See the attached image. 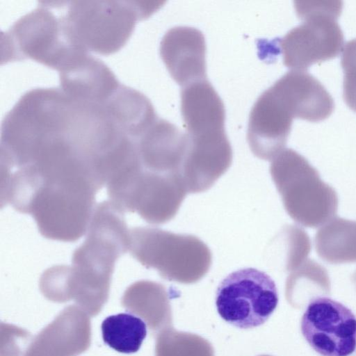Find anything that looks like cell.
I'll use <instances>...</instances> for the list:
<instances>
[{
    "mask_svg": "<svg viewBox=\"0 0 356 356\" xmlns=\"http://www.w3.org/2000/svg\"><path fill=\"white\" fill-rule=\"evenodd\" d=\"M187 136L181 177L188 193H200L211 188L229 169L232 148L225 131L207 136Z\"/></svg>",
    "mask_w": 356,
    "mask_h": 356,
    "instance_id": "cell-10",
    "label": "cell"
},
{
    "mask_svg": "<svg viewBox=\"0 0 356 356\" xmlns=\"http://www.w3.org/2000/svg\"><path fill=\"white\" fill-rule=\"evenodd\" d=\"M124 213L110 200L97 204L86 238L66 268L69 300L91 316L97 315L106 302L115 262L129 251V229Z\"/></svg>",
    "mask_w": 356,
    "mask_h": 356,
    "instance_id": "cell-1",
    "label": "cell"
},
{
    "mask_svg": "<svg viewBox=\"0 0 356 356\" xmlns=\"http://www.w3.org/2000/svg\"><path fill=\"white\" fill-rule=\"evenodd\" d=\"M181 113L188 136H204L225 131L224 103L207 79L182 86Z\"/></svg>",
    "mask_w": 356,
    "mask_h": 356,
    "instance_id": "cell-16",
    "label": "cell"
},
{
    "mask_svg": "<svg viewBox=\"0 0 356 356\" xmlns=\"http://www.w3.org/2000/svg\"><path fill=\"white\" fill-rule=\"evenodd\" d=\"M129 252L143 266L155 269L163 279L181 284L198 282L212 264L209 248L196 236L156 227L131 228Z\"/></svg>",
    "mask_w": 356,
    "mask_h": 356,
    "instance_id": "cell-4",
    "label": "cell"
},
{
    "mask_svg": "<svg viewBox=\"0 0 356 356\" xmlns=\"http://www.w3.org/2000/svg\"><path fill=\"white\" fill-rule=\"evenodd\" d=\"M121 302L127 311L143 318L149 329L156 330L159 312L165 308L168 300L163 285L149 280H140L127 289Z\"/></svg>",
    "mask_w": 356,
    "mask_h": 356,
    "instance_id": "cell-18",
    "label": "cell"
},
{
    "mask_svg": "<svg viewBox=\"0 0 356 356\" xmlns=\"http://www.w3.org/2000/svg\"><path fill=\"white\" fill-rule=\"evenodd\" d=\"M163 2L143 1H58L72 41L84 51L108 55L122 47L137 21L156 10Z\"/></svg>",
    "mask_w": 356,
    "mask_h": 356,
    "instance_id": "cell-2",
    "label": "cell"
},
{
    "mask_svg": "<svg viewBox=\"0 0 356 356\" xmlns=\"http://www.w3.org/2000/svg\"><path fill=\"white\" fill-rule=\"evenodd\" d=\"M104 341L119 353H133L140 348L147 335L145 323L129 314H118L102 322Z\"/></svg>",
    "mask_w": 356,
    "mask_h": 356,
    "instance_id": "cell-19",
    "label": "cell"
},
{
    "mask_svg": "<svg viewBox=\"0 0 356 356\" xmlns=\"http://www.w3.org/2000/svg\"><path fill=\"white\" fill-rule=\"evenodd\" d=\"M300 330L309 345L322 356H350L356 350V316L330 298L317 297L309 302Z\"/></svg>",
    "mask_w": 356,
    "mask_h": 356,
    "instance_id": "cell-9",
    "label": "cell"
},
{
    "mask_svg": "<svg viewBox=\"0 0 356 356\" xmlns=\"http://www.w3.org/2000/svg\"><path fill=\"white\" fill-rule=\"evenodd\" d=\"M302 20L280 40L284 63L292 70L305 71L318 62L336 57L343 48V34L337 22L342 8L339 1H295Z\"/></svg>",
    "mask_w": 356,
    "mask_h": 356,
    "instance_id": "cell-6",
    "label": "cell"
},
{
    "mask_svg": "<svg viewBox=\"0 0 356 356\" xmlns=\"http://www.w3.org/2000/svg\"><path fill=\"white\" fill-rule=\"evenodd\" d=\"M293 118L270 88L254 104L249 115L247 140L253 154L272 160L284 149Z\"/></svg>",
    "mask_w": 356,
    "mask_h": 356,
    "instance_id": "cell-11",
    "label": "cell"
},
{
    "mask_svg": "<svg viewBox=\"0 0 356 356\" xmlns=\"http://www.w3.org/2000/svg\"><path fill=\"white\" fill-rule=\"evenodd\" d=\"M278 301L273 280L253 268L239 269L228 275L219 284L216 296L220 317L241 329L254 328L266 322Z\"/></svg>",
    "mask_w": 356,
    "mask_h": 356,
    "instance_id": "cell-8",
    "label": "cell"
},
{
    "mask_svg": "<svg viewBox=\"0 0 356 356\" xmlns=\"http://www.w3.org/2000/svg\"><path fill=\"white\" fill-rule=\"evenodd\" d=\"M353 282H354L355 285L356 286V272L353 274L352 277Z\"/></svg>",
    "mask_w": 356,
    "mask_h": 356,
    "instance_id": "cell-22",
    "label": "cell"
},
{
    "mask_svg": "<svg viewBox=\"0 0 356 356\" xmlns=\"http://www.w3.org/2000/svg\"><path fill=\"white\" fill-rule=\"evenodd\" d=\"M187 145L186 132L172 122L158 118L138 142L142 168L156 173L176 174L181 177Z\"/></svg>",
    "mask_w": 356,
    "mask_h": 356,
    "instance_id": "cell-15",
    "label": "cell"
},
{
    "mask_svg": "<svg viewBox=\"0 0 356 356\" xmlns=\"http://www.w3.org/2000/svg\"><path fill=\"white\" fill-rule=\"evenodd\" d=\"M318 254L332 264L356 261V222L332 218L315 237Z\"/></svg>",
    "mask_w": 356,
    "mask_h": 356,
    "instance_id": "cell-17",
    "label": "cell"
},
{
    "mask_svg": "<svg viewBox=\"0 0 356 356\" xmlns=\"http://www.w3.org/2000/svg\"><path fill=\"white\" fill-rule=\"evenodd\" d=\"M1 63L32 59L58 72L86 52L68 35L55 1H39L1 34Z\"/></svg>",
    "mask_w": 356,
    "mask_h": 356,
    "instance_id": "cell-3",
    "label": "cell"
},
{
    "mask_svg": "<svg viewBox=\"0 0 356 356\" xmlns=\"http://www.w3.org/2000/svg\"><path fill=\"white\" fill-rule=\"evenodd\" d=\"M107 192L109 200L122 212L136 213L152 225L172 220L188 194L178 175L143 168L123 174L107 186Z\"/></svg>",
    "mask_w": 356,
    "mask_h": 356,
    "instance_id": "cell-7",
    "label": "cell"
},
{
    "mask_svg": "<svg viewBox=\"0 0 356 356\" xmlns=\"http://www.w3.org/2000/svg\"><path fill=\"white\" fill-rule=\"evenodd\" d=\"M341 64L343 70V99L356 112V38L348 41L342 50Z\"/></svg>",
    "mask_w": 356,
    "mask_h": 356,
    "instance_id": "cell-20",
    "label": "cell"
},
{
    "mask_svg": "<svg viewBox=\"0 0 356 356\" xmlns=\"http://www.w3.org/2000/svg\"><path fill=\"white\" fill-rule=\"evenodd\" d=\"M270 88L293 118L322 121L334 108V100L325 88L306 71L288 72Z\"/></svg>",
    "mask_w": 356,
    "mask_h": 356,
    "instance_id": "cell-14",
    "label": "cell"
},
{
    "mask_svg": "<svg viewBox=\"0 0 356 356\" xmlns=\"http://www.w3.org/2000/svg\"><path fill=\"white\" fill-rule=\"evenodd\" d=\"M160 55L171 76L181 86L207 79L206 42L199 29L171 28L161 41Z\"/></svg>",
    "mask_w": 356,
    "mask_h": 356,
    "instance_id": "cell-13",
    "label": "cell"
},
{
    "mask_svg": "<svg viewBox=\"0 0 356 356\" xmlns=\"http://www.w3.org/2000/svg\"><path fill=\"white\" fill-rule=\"evenodd\" d=\"M30 337V334L23 329L1 323V356H24Z\"/></svg>",
    "mask_w": 356,
    "mask_h": 356,
    "instance_id": "cell-21",
    "label": "cell"
},
{
    "mask_svg": "<svg viewBox=\"0 0 356 356\" xmlns=\"http://www.w3.org/2000/svg\"><path fill=\"white\" fill-rule=\"evenodd\" d=\"M90 341L88 315L70 305L31 339L24 356H77L89 348Z\"/></svg>",
    "mask_w": 356,
    "mask_h": 356,
    "instance_id": "cell-12",
    "label": "cell"
},
{
    "mask_svg": "<svg viewBox=\"0 0 356 356\" xmlns=\"http://www.w3.org/2000/svg\"><path fill=\"white\" fill-rule=\"evenodd\" d=\"M270 172L285 210L296 222L314 228L333 218L338 206L335 191L296 151L282 150L271 160Z\"/></svg>",
    "mask_w": 356,
    "mask_h": 356,
    "instance_id": "cell-5",
    "label": "cell"
}]
</instances>
